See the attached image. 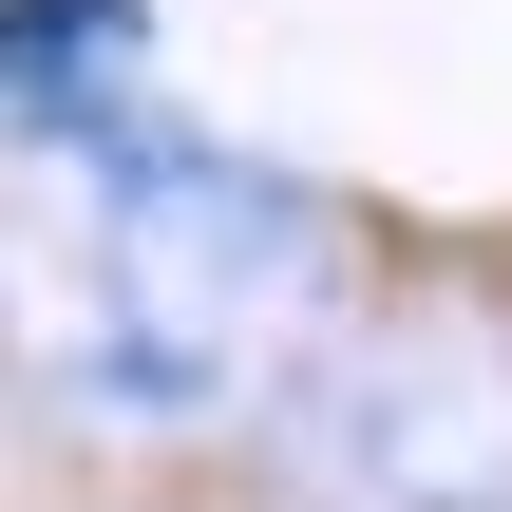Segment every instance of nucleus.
<instances>
[{
	"mask_svg": "<svg viewBox=\"0 0 512 512\" xmlns=\"http://www.w3.org/2000/svg\"><path fill=\"white\" fill-rule=\"evenodd\" d=\"M19 114L38 133H114L133 114V0H19Z\"/></svg>",
	"mask_w": 512,
	"mask_h": 512,
	"instance_id": "2",
	"label": "nucleus"
},
{
	"mask_svg": "<svg viewBox=\"0 0 512 512\" xmlns=\"http://www.w3.org/2000/svg\"><path fill=\"white\" fill-rule=\"evenodd\" d=\"M247 228H266V209H247L228 171H171V190L133 209V323H152V361H209V342L247 323V285H228Z\"/></svg>",
	"mask_w": 512,
	"mask_h": 512,
	"instance_id": "1",
	"label": "nucleus"
}]
</instances>
